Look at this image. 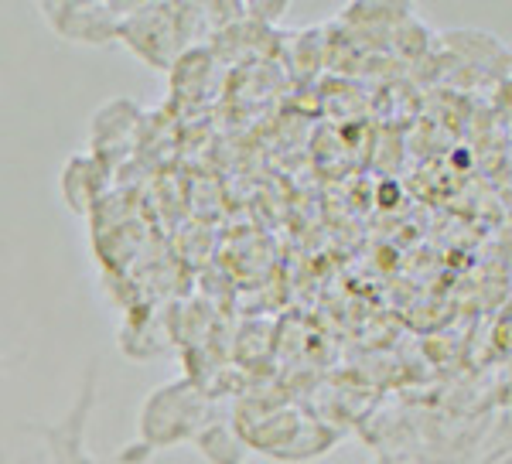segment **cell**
<instances>
[{
	"instance_id": "cell-1",
	"label": "cell",
	"mask_w": 512,
	"mask_h": 464,
	"mask_svg": "<svg viewBox=\"0 0 512 464\" xmlns=\"http://www.w3.org/2000/svg\"><path fill=\"white\" fill-rule=\"evenodd\" d=\"M233 427L239 430L250 451L280 464L318 461L338 444V430L318 420L297 403L284 400H253L233 413Z\"/></svg>"
},
{
	"instance_id": "cell-2",
	"label": "cell",
	"mask_w": 512,
	"mask_h": 464,
	"mask_svg": "<svg viewBox=\"0 0 512 464\" xmlns=\"http://www.w3.org/2000/svg\"><path fill=\"white\" fill-rule=\"evenodd\" d=\"M216 417L212 400L192 376H178L147 393L137 410V437L120 451V464H147L154 454L192 444L195 434Z\"/></svg>"
},
{
	"instance_id": "cell-3",
	"label": "cell",
	"mask_w": 512,
	"mask_h": 464,
	"mask_svg": "<svg viewBox=\"0 0 512 464\" xmlns=\"http://www.w3.org/2000/svg\"><path fill=\"white\" fill-rule=\"evenodd\" d=\"M202 14L205 7L195 4H130L120 21L117 41H123L144 65L168 72L188 48L195 35L192 21Z\"/></svg>"
},
{
	"instance_id": "cell-4",
	"label": "cell",
	"mask_w": 512,
	"mask_h": 464,
	"mask_svg": "<svg viewBox=\"0 0 512 464\" xmlns=\"http://www.w3.org/2000/svg\"><path fill=\"white\" fill-rule=\"evenodd\" d=\"M99 400V362H89L82 372L79 393L72 400L69 413L62 420H31L24 424L28 434H35L48 454V464H99L89 451V420H93Z\"/></svg>"
},
{
	"instance_id": "cell-5",
	"label": "cell",
	"mask_w": 512,
	"mask_h": 464,
	"mask_svg": "<svg viewBox=\"0 0 512 464\" xmlns=\"http://www.w3.org/2000/svg\"><path fill=\"white\" fill-rule=\"evenodd\" d=\"M127 7L130 4H113V0H93V4H79V0H41L38 18L48 24V31L55 38L69 41V45L103 48L117 41Z\"/></svg>"
},
{
	"instance_id": "cell-6",
	"label": "cell",
	"mask_w": 512,
	"mask_h": 464,
	"mask_svg": "<svg viewBox=\"0 0 512 464\" xmlns=\"http://www.w3.org/2000/svg\"><path fill=\"white\" fill-rule=\"evenodd\" d=\"M137 127H140L137 103H130V99H110L106 106H99L93 123H89V147H93L89 154L110 168L113 161H120L123 151L134 147Z\"/></svg>"
},
{
	"instance_id": "cell-7",
	"label": "cell",
	"mask_w": 512,
	"mask_h": 464,
	"mask_svg": "<svg viewBox=\"0 0 512 464\" xmlns=\"http://www.w3.org/2000/svg\"><path fill=\"white\" fill-rule=\"evenodd\" d=\"M106 171L110 168H106L103 161H96L93 154H72L69 164L62 168V178H59L65 205H69L72 212L86 215L96 205V198L103 195Z\"/></svg>"
},
{
	"instance_id": "cell-8",
	"label": "cell",
	"mask_w": 512,
	"mask_h": 464,
	"mask_svg": "<svg viewBox=\"0 0 512 464\" xmlns=\"http://www.w3.org/2000/svg\"><path fill=\"white\" fill-rule=\"evenodd\" d=\"M192 447L209 464H246V458H250V447L243 444L233 420H219V417H212L209 424L198 430Z\"/></svg>"
},
{
	"instance_id": "cell-9",
	"label": "cell",
	"mask_w": 512,
	"mask_h": 464,
	"mask_svg": "<svg viewBox=\"0 0 512 464\" xmlns=\"http://www.w3.org/2000/svg\"><path fill=\"white\" fill-rule=\"evenodd\" d=\"M373 464H427V461H414V458H403V454H379Z\"/></svg>"
},
{
	"instance_id": "cell-10",
	"label": "cell",
	"mask_w": 512,
	"mask_h": 464,
	"mask_svg": "<svg viewBox=\"0 0 512 464\" xmlns=\"http://www.w3.org/2000/svg\"><path fill=\"white\" fill-rule=\"evenodd\" d=\"M478 464H512V447H506V451L492 454V458H485V461H478Z\"/></svg>"
},
{
	"instance_id": "cell-11",
	"label": "cell",
	"mask_w": 512,
	"mask_h": 464,
	"mask_svg": "<svg viewBox=\"0 0 512 464\" xmlns=\"http://www.w3.org/2000/svg\"><path fill=\"white\" fill-rule=\"evenodd\" d=\"M0 464H11V458H7V454H0Z\"/></svg>"
},
{
	"instance_id": "cell-12",
	"label": "cell",
	"mask_w": 512,
	"mask_h": 464,
	"mask_svg": "<svg viewBox=\"0 0 512 464\" xmlns=\"http://www.w3.org/2000/svg\"><path fill=\"white\" fill-rule=\"evenodd\" d=\"M0 372H4V352H0Z\"/></svg>"
}]
</instances>
